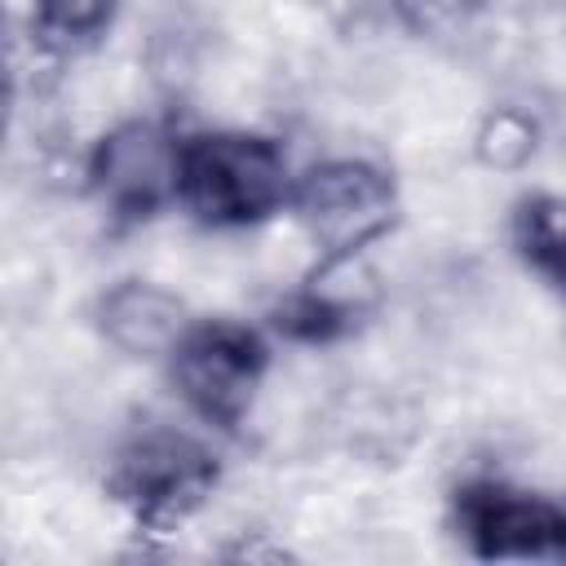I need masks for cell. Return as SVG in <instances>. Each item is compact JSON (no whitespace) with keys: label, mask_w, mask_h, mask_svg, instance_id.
I'll return each mask as SVG.
<instances>
[{"label":"cell","mask_w":566,"mask_h":566,"mask_svg":"<svg viewBox=\"0 0 566 566\" xmlns=\"http://www.w3.org/2000/svg\"><path fill=\"white\" fill-rule=\"evenodd\" d=\"M296 177L279 142L261 133H199L181 137L177 155V203L212 226H256L292 203Z\"/></svg>","instance_id":"obj_1"},{"label":"cell","mask_w":566,"mask_h":566,"mask_svg":"<svg viewBox=\"0 0 566 566\" xmlns=\"http://www.w3.org/2000/svg\"><path fill=\"white\" fill-rule=\"evenodd\" d=\"M217 455L168 424H146L119 442L106 469V495L142 526L168 531L186 522L217 486Z\"/></svg>","instance_id":"obj_2"},{"label":"cell","mask_w":566,"mask_h":566,"mask_svg":"<svg viewBox=\"0 0 566 566\" xmlns=\"http://www.w3.org/2000/svg\"><path fill=\"white\" fill-rule=\"evenodd\" d=\"M292 208L323 252L318 274H327L394 226L398 190L394 177L367 159H327L296 177Z\"/></svg>","instance_id":"obj_3"},{"label":"cell","mask_w":566,"mask_h":566,"mask_svg":"<svg viewBox=\"0 0 566 566\" xmlns=\"http://www.w3.org/2000/svg\"><path fill=\"white\" fill-rule=\"evenodd\" d=\"M270 367V345L256 327L239 318H203L181 332V340L168 349V371L181 398L221 429H234Z\"/></svg>","instance_id":"obj_4"},{"label":"cell","mask_w":566,"mask_h":566,"mask_svg":"<svg viewBox=\"0 0 566 566\" xmlns=\"http://www.w3.org/2000/svg\"><path fill=\"white\" fill-rule=\"evenodd\" d=\"M451 517L473 557L491 562H566V504L509 482H464Z\"/></svg>","instance_id":"obj_5"},{"label":"cell","mask_w":566,"mask_h":566,"mask_svg":"<svg viewBox=\"0 0 566 566\" xmlns=\"http://www.w3.org/2000/svg\"><path fill=\"white\" fill-rule=\"evenodd\" d=\"M177 155L181 137H172L164 124L128 119L88 150L84 177L111 221L137 226L177 199Z\"/></svg>","instance_id":"obj_6"},{"label":"cell","mask_w":566,"mask_h":566,"mask_svg":"<svg viewBox=\"0 0 566 566\" xmlns=\"http://www.w3.org/2000/svg\"><path fill=\"white\" fill-rule=\"evenodd\" d=\"M97 327L115 349L133 358H155L181 340L190 318H186V305L168 287L146 283V279H124L111 292H102Z\"/></svg>","instance_id":"obj_7"},{"label":"cell","mask_w":566,"mask_h":566,"mask_svg":"<svg viewBox=\"0 0 566 566\" xmlns=\"http://www.w3.org/2000/svg\"><path fill=\"white\" fill-rule=\"evenodd\" d=\"M513 252L566 301V199L535 190L513 208Z\"/></svg>","instance_id":"obj_8"},{"label":"cell","mask_w":566,"mask_h":566,"mask_svg":"<svg viewBox=\"0 0 566 566\" xmlns=\"http://www.w3.org/2000/svg\"><path fill=\"white\" fill-rule=\"evenodd\" d=\"M119 0H35L31 4V44L49 57H80L106 40L115 27Z\"/></svg>","instance_id":"obj_9"},{"label":"cell","mask_w":566,"mask_h":566,"mask_svg":"<svg viewBox=\"0 0 566 566\" xmlns=\"http://www.w3.org/2000/svg\"><path fill=\"white\" fill-rule=\"evenodd\" d=\"M274 332H283L287 340L296 345H332V340H345L354 327H358V305L323 292L318 283L283 296L270 314Z\"/></svg>","instance_id":"obj_10"},{"label":"cell","mask_w":566,"mask_h":566,"mask_svg":"<svg viewBox=\"0 0 566 566\" xmlns=\"http://www.w3.org/2000/svg\"><path fill=\"white\" fill-rule=\"evenodd\" d=\"M531 150H535V128H531L517 111L491 115L486 128H482V137H478V155H482L486 164H495V168H513V164H522Z\"/></svg>","instance_id":"obj_11"},{"label":"cell","mask_w":566,"mask_h":566,"mask_svg":"<svg viewBox=\"0 0 566 566\" xmlns=\"http://www.w3.org/2000/svg\"><path fill=\"white\" fill-rule=\"evenodd\" d=\"M394 9L416 31H447V27H464L478 0H394Z\"/></svg>","instance_id":"obj_12"}]
</instances>
